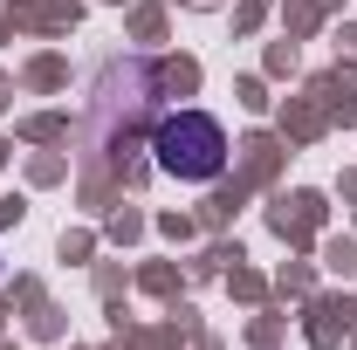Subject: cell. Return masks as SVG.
Instances as JSON below:
<instances>
[{
    "label": "cell",
    "instance_id": "obj_1",
    "mask_svg": "<svg viewBox=\"0 0 357 350\" xmlns=\"http://www.w3.org/2000/svg\"><path fill=\"white\" fill-rule=\"evenodd\" d=\"M151 151H158V172L178 178V185H206V178L227 172V131H220V117H206V110H172V117H158Z\"/></svg>",
    "mask_w": 357,
    "mask_h": 350
}]
</instances>
